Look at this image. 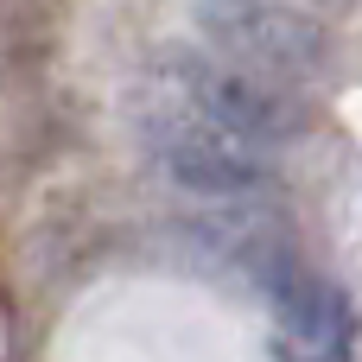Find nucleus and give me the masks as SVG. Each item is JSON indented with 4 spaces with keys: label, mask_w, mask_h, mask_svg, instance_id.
<instances>
[{
    "label": "nucleus",
    "mask_w": 362,
    "mask_h": 362,
    "mask_svg": "<svg viewBox=\"0 0 362 362\" xmlns=\"http://www.w3.org/2000/svg\"><path fill=\"white\" fill-rule=\"evenodd\" d=\"M140 127H146V146L159 153V165L178 185H191V191L242 197V191L267 185V153L261 146H242L235 134H223L216 121H204L185 95L172 108H146Z\"/></svg>",
    "instance_id": "1"
},
{
    "label": "nucleus",
    "mask_w": 362,
    "mask_h": 362,
    "mask_svg": "<svg viewBox=\"0 0 362 362\" xmlns=\"http://www.w3.org/2000/svg\"><path fill=\"white\" fill-rule=\"evenodd\" d=\"M178 95L204 115V121H216L223 134H235L242 146H274V140H286L293 134V102L274 89V83H261V76H248V70H229V64H204V57H185L178 64Z\"/></svg>",
    "instance_id": "2"
},
{
    "label": "nucleus",
    "mask_w": 362,
    "mask_h": 362,
    "mask_svg": "<svg viewBox=\"0 0 362 362\" xmlns=\"http://www.w3.org/2000/svg\"><path fill=\"white\" fill-rule=\"evenodd\" d=\"M197 19L242 57H261L274 70H312L325 57L318 19L280 6V0H197Z\"/></svg>",
    "instance_id": "3"
},
{
    "label": "nucleus",
    "mask_w": 362,
    "mask_h": 362,
    "mask_svg": "<svg viewBox=\"0 0 362 362\" xmlns=\"http://www.w3.org/2000/svg\"><path fill=\"white\" fill-rule=\"evenodd\" d=\"M274 299L286 312V325L312 344V350H344L350 331H356V305L344 286L318 280V274H299V267H280L274 274Z\"/></svg>",
    "instance_id": "4"
}]
</instances>
